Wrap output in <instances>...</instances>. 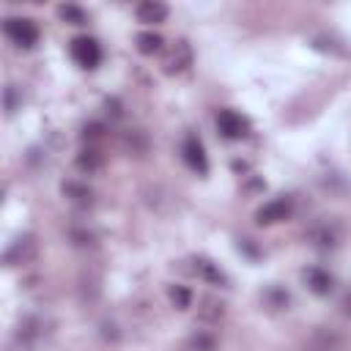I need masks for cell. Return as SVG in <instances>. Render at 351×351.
<instances>
[{"instance_id":"cell-1","label":"cell","mask_w":351,"mask_h":351,"mask_svg":"<svg viewBox=\"0 0 351 351\" xmlns=\"http://www.w3.org/2000/svg\"><path fill=\"white\" fill-rule=\"evenodd\" d=\"M3 33L16 44V47H25L30 49L36 41H38V27L33 19L27 16H8L5 25H3Z\"/></svg>"},{"instance_id":"cell-2","label":"cell","mask_w":351,"mask_h":351,"mask_svg":"<svg viewBox=\"0 0 351 351\" xmlns=\"http://www.w3.org/2000/svg\"><path fill=\"white\" fill-rule=\"evenodd\" d=\"M192 66V47H189V41H176V44H170V49L165 52V58H162V69H165V74H181V71H186Z\"/></svg>"},{"instance_id":"cell-3","label":"cell","mask_w":351,"mask_h":351,"mask_svg":"<svg viewBox=\"0 0 351 351\" xmlns=\"http://www.w3.org/2000/svg\"><path fill=\"white\" fill-rule=\"evenodd\" d=\"M71 58H74L77 66H82V69H96L99 60H101V49H99V44H96V38H90V36H77V38L71 41Z\"/></svg>"},{"instance_id":"cell-4","label":"cell","mask_w":351,"mask_h":351,"mask_svg":"<svg viewBox=\"0 0 351 351\" xmlns=\"http://www.w3.org/2000/svg\"><path fill=\"white\" fill-rule=\"evenodd\" d=\"M291 211H293V203H291V197L282 195V197H274V200L263 203V206L258 208V214H255V222H258V225H277V222L288 219Z\"/></svg>"},{"instance_id":"cell-5","label":"cell","mask_w":351,"mask_h":351,"mask_svg":"<svg viewBox=\"0 0 351 351\" xmlns=\"http://www.w3.org/2000/svg\"><path fill=\"white\" fill-rule=\"evenodd\" d=\"M217 129L222 132V137H228V140H241V137H247V121L236 112V110H219V115H217Z\"/></svg>"},{"instance_id":"cell-6","label":"cell","mask_w":351,"mask_h":351,"mask_svg":"<svg viewBox=\"0 0 351 351\" xmlns=\"http://www.w3.org/2000/svg\"><path fill=\"white\" fill-rule=\"evenodd\" d=\"M343 337L335 329H315L307 340H304V351H340Z\"/></svg>"},{"instance_id":"cell-7","label":"cell","mask_w":351,"mask_h":351,"mask_svg":"<svg viewBox=\"0 0 351 351\" xmlns=\"http://www.w3.org/2000/svg\"><path fill=\"white\" fill-rule=\"evenodd\" d=\"M181 154H184V162H186L192 170H197V173H206V170H208V159H206L203 143H200L195 134H189V137L184 140Z\"/></svg>"},{"instance_id":"cell-8","label":"cell","mask_w":351,"mask_h":351,"mask_svg":"<svg viewBox=\"0 0 351 351\" xmlns=\"http://www.w3.org/2000/svg\"><path fill=\"white\" fill-rule=\"evenodd\" d=\"M33 252H36V241H33V236H19V239L5 250L3 261H5L8 266H14V263H25V261L33 258Z\"/></svg>"},{"instance_id":"cell-9","label":"cell","mask_w":351,"mask_h":351,"mask_svg":"<svg viewBox=\"0 0 351 351\" xmlns=\"http://www.w3.org/2000/svg\"><path fill=\"white\" fill-rule=\"evenodd\" d=\"M304 282H307V288H310L315 296H326V293L335 288L332 274L324 271L321 266H310V269H304Z\"/></svg>"},{"instance_id":"cell-10","label":"cell","mask_w":351,"mask_h":351,"mask_svg":"<svg viewBox=\"0 0 351 351\" xmlns=\"http://www.w3.org/2000/svg\"><path fill=\"white\" fill-rule=\"evenodd\" d=\"M134 14H137V19L143 22V25H159V22H165L167 19V5L165 3H159V0H143L137 8H134Z\"/></svg>"},{"instance_id":"cell-11","label":"cell","mask_w":351,"mask_h":351,"mask_svg":"<svg viewBox=\"0 0 351 351\" xmlns=\"http://www.w3.org/2000/svg\"><path fill=\"white\" fill-rule=\"evenodd\" d=\"M121 145H123V151H129L134 156H143L148 151V137H145L143 129H126L121 134Z\"/></svg>"},{"instance_id":"cell-12","label":"cell","mask_w":351,"mask_h":351,"mask_svg":"<svg viewBox=\"0 0 351 351\" xmlns=\"http://www.w3.org/2000/svg\"><path fill=\"white\" fill-rule=\"evenodd\" d=\"M101 165H104V154L96 145H88L77 154V167L82 173H96V170H101Z\"/></svg>"},{"instance_id":"cell-13","label":"cell","mask_w":351,"mask_h":351,"mask_svg":"<svg viewBox=\"0 0 351 351\" xmlns=\"http://www.w3.org/2000/svg\"><path fill=\"white\" fill-rule=\"evenodd\" d=\"M195 271H197L206 282H211V285H225V282H228L225 271H222L217 263H211L208 258H195Z\"/></svg>"},{"instance_id":"cell-14","label":"cell","mask_w":351,"mask_h":351,"mask_svg":"<svg viewBox=\"0 0 351 351\" xmlns=\"http://www.w3.org/2000/svg\"><path fill=\"white\" fill-rule=\"evenodd\" d=\"M337 239H340V233H337L335 228H329L326 222H324V225H315V228L310 230V241H313L315 247H321V250L335 247V244H337Z\"/></svg>"},{"instance_id":"cell-15","label":"cell","mask_w":351,"mask_h":351,"mask_svg":"<svg viewBox=\"0 0 351 351\" xmlns=\"http://www.w3.org/2000/svg\"><path fill=\"white\" fill-rule=\"evenodd\" d=\"M225 315V304L222 302H217V299H200V307H197V318L200 321H208V324H214V321H219Z\"/></svg>"},{"instance_id":"cell-16","label":"cell","mask_w":351,"mask_h":351,"mask_svg":"<svg viewBox=\"0 0 351 351\" xmlns=\"http://www.w3.org/2000/svg\"><path fill=\"white\" fill-rule=\"evenodd\" d=\"M137 52L140 55H156L159 49H162V36L159 33H151V30H145V33H137Z\"/></svg>"},{"instance_id":"cell-17","label":"cell","mask_w":351,"mask_h":351,"mask_svg":"<svg viewBox=\"0 0 351 351\" xmlns=\"http://www.w3.org/2000/svg\"><path fill=\"white\" fill-rule=\"evenodd\" d=\"M186 346H189V351H217V337L208 332H195L186 340Z\"/></svg>"},{"instance_id":"cell-18","label":"cell","mask_w":351,"mask_h":351,"mask_svg":"<svg viewBox=\"0 0 351 351\" xmlns=\"http://www.w3.org/2000/svg\"><path fill=\"white\" fill-rule=\"evenodd\" d=\"M63 195L66 197H71V200H77V203H85V200H90V189H88V184H77V181H63Z\"/></svg>"},{"instance_id":"cell-19","label":"cell","mask_w":351,"mask_h":351,"mask_svg":"<svg viewBox=\"0 0 351 351\" xmlns=\"http://www.w3.org/2000/svg\"><path fill=\"white\" fill-rule=\"evenodd\" d=\"M58 14H60V19L63 22H69V25H85V11L80 8V5H74V3H66V5H60L58 8Z\"/></svg>"},{"instance_id":"cell-20","label":"cell","mask_w":351,"mask_h":351,"mask_svg":"<svg viewBox=\"0 0 351 351\" xmlns=\"http://www.w3.org/2000/svg\"><path fill=\"white\" fill-rule=\"evenodd\" d=\"M170 302L178 307V310H186L192 304V293L184 288V285H173L170 288Z\"/></svg>"},{"instance_id":"cell-21","label":"cell","mask_w":351,"mask_h":351,"mask_svg":"<svg viewBox=\"0 0 351 351\" xmlns=\"http://www.w3.org/2000/svg\"><path fill=\"white\" fill-rule=\"evenodd\" d=\"M101 137H104V123H88L82 129V140H88V145L96 143V140H101Z\"/></svg>"},{"instance_id":"cell-22","label":"cell","mask_w":351,"mask_h":351,"mask_svg":"<svg viewBox=\"0 0 351 351\" xmlns=\"http://www.w3.org/2000/svg\"><path fill=\"white\" fill-rule=\"evenodd\" d=\"M14 93H16V90H14V85H8V88H5V110H8V112H14V107H16Z\"/></svg>"},{"instance_id":"cell-23","label":"cell","mask_w":351,"mask_h":351,"mask_svg":"<svg viewBox=\"0 0 351 351\" xmlns=\"http://www.w3.org/2000/svg\"><path fill=\"white\" fill-rule=\"evenodd\" d=\"M107 112H110L112 118L121 115V104H118V99H107Z\"/></svg>"},{"instance_id":"cell-24","label":"cell","mask_w":351,"mask_h":351,"mask_svg":"<svg viewBox=\"0 0 351 351\" xmlns=\"http://www.w3.org/2000/svg\"><path fill=\"white\" fill-rule=\"evenodd\" d=\"M343 310H346V313H351V293L343 299Z\"/></svg>"}]
</instances>
